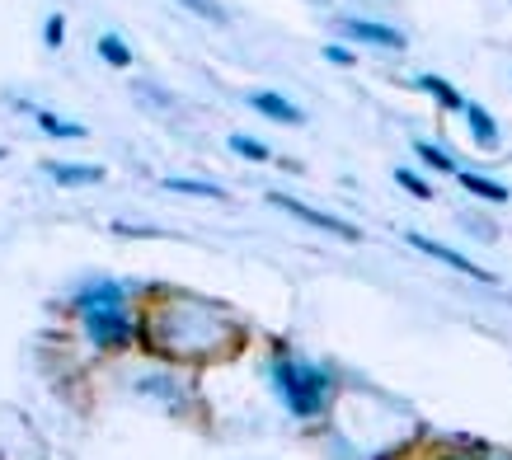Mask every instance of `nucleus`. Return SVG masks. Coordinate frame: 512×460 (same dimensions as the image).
I'll list each match as a JSON object with an SVG mask.
<instances>
[{"mask_svg": "<svg viewBox=\"0 0 512 460\" xmlns=\"http://www.w3.org/2000/svg\"><path fill=\"white\" fill-rule=\"evenodd\" d=\"M76 315L85 324V334H90L94 348H127L137 329H132V306H127V292L109 277H99V282H85L76 292Z\"/></svg>", "mask_w": 512, "mask_h": 460, "instance_id": "nucleus-1", "label": "nucleus"}, {"mask_svg": "<svg viewBox=\"0 0 512 460\" xmlns=\"http://www.w3.org/2000/svg\"><path fill=\"white\" fill-rule=\"evenodd\" d=\"M273 390L296 418H320L334 399V376L306 357H292L287 348H278L273 353Z\"/></svg>", "mask_w": 512, "mask_h": 460, "instance_id": "nucleus-2", "label": "nucleus"}, {"mask_svg": "<svg viewBox=\"0 0 512 460\" xmlns=\"http://www.w3.org/2000/svg\"><path fill=\"white\" fill-rule=\"evenodd\" d=\"M273 207H282V212H292L296 221H306V226L315 230H329V235H339V240H362V230L348 226V221H339V216H329V212H315V207H306V202H296V198H282V193H273Z\"/></svg>", "mask_w": 512, "mask_h": 460, "instance_id": "nucleus-3", "label": "nucleus"}, {"mask_svg": "<svg viewBox=\"0 0 512 460\" xmlns=\"http://www.w3.org/2000/svg\"><path fill=\"white\" fill-rule=\"evenodd\" d=\"M404 240H409V245L419 249V254H428V259H442V263H447V268H456V273L475 277V282H494V273H484V268H475V263H470L466 254H456V249H447V245H437V240H428V235H419V230H409Z\"/></svg>", "mask_w": 512, "mask_h": 460, "instance_id": "nucleus-4", "label": "nucleus"}, {"mask_svg": "<svg viewBox=\"0 0 512 460\" xmlns=\"http://www.w3.org/2000/svg\"><path fill=\"white\" fill-rule=\"evenodd\" d=\"M339 29L348 38L367 47H386V52H404V33L400 29H386V24H372V19H339Z\"/></svg>", "mask_w": 512, "mask_h": 460, "instance_id": "nucleus-5", "label": "nucleus"}, {"mask_svg": "<svg viewBox=\"0 0 512 460\" xmlns=\"http://www.w3.org/2000/svg\"><path fill=\"white\" fill-rule=\"evenodd\" d=\"M249 104L259 108L264 118H273V123H287V127L306 123V113H301L292 99H282V94H273V90H254V94H249Z\"/></svg>", "mask_w": 512, "mask_h": 460, "instance_id": "nucleus-6", "label": "nucleus"}, {"mask_svg": "<svg viewBox=\"0 0 512 460\" xmlns=\"http://www.w3.org/2000/svg\"><path fill=\"white\" fill-rule=\"evenodd\" d=\"M466 123H470V137H475V146L494 151V146H498V127H494V118H489L480 104H466Z\"/></svg>", "mask_w": 512, "mask_h": 460, "instance_id": "nucleus-7", "label": "nucleus"}, {"mask_svg": "<svg viewBox=\"0 0 512 460\" xmlns=\"http://www.w3.org/2000/svg\"><path fill=\"white\" fill-rule=\"evenodd\" d=\"M456 179H461V188H466V193H475L480 202H508L512 198L503 184H494V179H480V174H466V169H461Z\"/></svg>", "mask_w": 512, "mask_h": 460, "instance_id": "nucleus-8", "label": "nucleus"}, {"mask_svg": "<svg viewBox=\"0 0 512 460\" xmlns=\"http://www.w3.org/2000/svg\"><path fill=\"white\" fill-rule=\"evenodd\" d=\"M33 123L43 127L47 137H62V141H80V137H85V127H80V123H62V118H57V113H47V108H33Z\"/></svg>", "mask_w": 512, "mask_h": 460, "instance_id": "nucleus-9", "label": "nucleus"}, {"mask_svg": "<svg viewBox=\"0 0 512 460\" xmlns=\"http://www.w3.org/2000/svg\"><path fill=\"white\" fill-rule=\"evenodd\" d=\"M47 174H52L57 184H99V179H104L99 165H47Z\"/></svg>", "mask_w": 512, "mask_h": 460, "instance_id": "nucleus-10", "label": "nucleus"}, {"mask_svg": "<svg viewBox=\"0 0 512 460\" xmlns=\"http://www.w3.org/2000/svg\"><path fill=\"white\" fill-rule=\"evenodd\" d=\"M419 90H423V94H433V99H437L442 108H461V113H466V99L451 90V85H447L442 76H419Z\"/></svg>", "mask_w": 512, "mask_h": 460, "instance_id": "nucleus-11", "label": "nucleus"}, {"mask_svg": "<svg viewBox=\"0 0 512 460\" xmlns=\"http://www.w3.org/2000/svg\"><path fill=\"white\" fill-rule=\"evenodd\" d=\"M99 57L109 66H132V47H127L118 33H104V38H99Z\"/></svg>", "mask_w": 512, "mask_h": 460, "instance_id": "nucleus-12", "label": "nucleus"}, {"mask_svg": "<svg viewBox=\"0 0 512 460\" xmlns=\"http://www.w3.org/2000/svg\"><path fill=\"white\" fill-rule=\"evenodd\" d=\"M170 193H188V198H226L217 184H202V179H165Z\"/></svg>", "mask_w": 512, "mask_h": 460, "instance_id": "nucleus-13", "label": "nucleus"}, {"mask_svg": "<svg viewBox=\"0 0 512 460\" xmlns=\"http://www.w3.org/2000/svg\"><path fill=\"white\" fill-rule=\"evenodd\" d=\"M231 151H235V155H245V160H254V165H264V160H268V146H264V141L240 137V132L231 137Z\"/></svg>", "mask_w": 512, "mask_h": 460, "instance_id": "nucleus-14", "label": "nucleus"}, {"mask_svg": "<svg viewBox=\"0 0 512 460\" xmlns=\"http://www.w3.org/2000/svg\"><path fill=\"white\" fill-rule=\"evenodd\" d=\"M414 151H419L423 165H433V169H447V174H456V160H451V155L442 151V146H428V141H419Z\"/></svg>", "mask_w": 512, "mask_h": 460, "instance_id": "nucleus-15", "label": "nucleus"}, {"mask_svg": "<svg viewBox=\"0 0 512 460\" xmlns=\"http://www.w3.org/2000/svg\"><path fill=\"white\" fill-rule=\"evenodd\" d=\"M395 179H400V188H409V193H414V198H419V202H428V198H433V188L423 184V179H419V174H414V169H395Z\"/></svg>", "mask_w": 512, "mask_h": 460, "instance_id": "nucleus-16", "label": "nucleus"}, {"mask_svg": "<svg viewBox=\"0 0 512 460\" xmlns=\"http://www.w3.org/2000/svg\"><path fill=\"white\" fill-rule=\"evenodd\" d=\"M43 38H47V47H62L66 43V19L62 15L47 19V33H43Z\"/></svg>", "mask_w": 512, "mask_h": 460, "instance_id": "nucleus-17", "label": "nucleus"}, {"mask_svg": "<svg viewBox=\"0 0 512 460\" xmlns=\"http://www.w3.org/2000/svg\"><path fill=\"white\" fill-rule=\"evenodd\" d=\"M188 10H198V15H207V19H226V10H217V0H188Z\"/></svg>", "mask_w": 512, "mask_h": 460, "instance_id": "nucleus-18", "label": "nucleus"}, {"mask_svg": "<svg viewBox=\"0 0 512 460\" xmlns=\"http://www.w3.org/2000/svg\"><path fill=\"white\" fill-rule=\"evenodd\" d=\"M325 62H334V66H353V52H348V47H325Z\"/></svg>", "mask_w": 512, "mask_h": 460, "instance_id": "nucleus-19", "label": "nucleus"}, {"mask_svg": "<svg viewBox=\"0 0 512 460\" xmlns=\"http://www.w3.org/2000/svg\"><path fill=\"white\" fill-rule=\"evenodd\" d=\"M447 460H503V456H447Z\"/></svg>", "mask_w": 512, "mask_h": 460, "instance_id": "nucleus-20", "label": "nucleus"}, {"mask_svg": "<svg viewBox=\"0 0 512 460\" xmlns=\"http://www.w3.org/2000/svg\"><path fill=\"white\" fill-rule=\"evenodd\" d=\"M0 160H5V151H0Z\"/></svg>", "mask_w": 512, "mask_h": 460, "instance_id": "nucleus-21", "label": "nucleus"}]
</instances>
